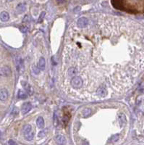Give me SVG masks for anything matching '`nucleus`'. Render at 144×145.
<instances>
[{
    "mask_svg": "<svg viewBox=\"0 0 144 145\" xmlns=\"http://www.w3.org/2000/svg\"><path fill=\"white\" fill-rule=\"evenodd\" d=\"M21 84L23 87L24 88V89L26 90V93H28L29 95H32L33 92H34V90H33V88L31 87V86L28 83H27L26 81H21Z\"/></svg>",
    "mask_w": 144,
    "mask_h": 145,
    "instance_id": "obj_3",
    "label": "nucleus"
},
{
    "mask_svg": "<svg viewBox=\"0 0 144 145\" xmlns=\"http://www.w3.org/2000/svg\"><path fill=\"white\" fill-rule=\"evenodd\" d=\"M56 1H57V2L59 3V4H62V3H64V2H65V0H56Z\"/></svg>",
    "mask_w": 144,
    "mask_h": 145,
    "instance_id": "obj_24",
    "label": "nucleus"
},
{
    "mask_svg": "<svg viewBox=\"0 0 144 145\" xmlns=\"http://www.w3.org/2000/svg\"><path fill=\"white\" fill-rule=\"evenodd\" d=\"M17 97L20 99H26L27 98V93L26 91H24L23 90L20 89L18 91V94H17Z\"/></svg>",
    "mask_w": 144,
    "mask_h": 145,
    "instance_id": "obj_15",
    "label": "nucleus"
},
{
    "mask_svg": "<svg viewBox=\"0 0 144 145\" xmlns=\"http://www.w3.org/2000/svg\"><path fill=\"white\" fill-rule=\"evenodd\" d=\"M36 125L38 127V128L42 129L44 127V120L43 119L42 117H38L36 120Z\"/></svg>",
    "mask_w": 144,
    "mask_h": 145,
    "instance_id": "obj_11",
    "label": "nucleus"
},
{
    "mask_svg": "<svg viewBox=\"0 0 144 145\" xmlns=\"http://www.w3.org/2000/svg\"><path fill=\"white\" fill-rule=\"evenodd\" d=\"M7 2H12V1H13V0H7Z\"/></svg>",
    "mask_w": 144,
    "mask_h": 145,
    "instance_id": "obj_25",
    "label": "nucleus"
},
{
    "mask_svg": "<svg viewBox=\"0 0 144 145\" xmlns=\"http://www.w3.org/2000/svg\"><path fill=\"white\" fill-rule=\"evenodd\" d=\"M31 108H32V105H31L30 103H24L23 105V107H22V113H23V115H26V114H27V113L31 110Z\"/></svg>",
    "mask_w": 144,
    "mask_h": 145,
    "instance_id": "obj_6",
    "label": "nucleus"
},
{
    "mask_svg": "<svg viewBox=\"0 0 144 145\" xmlns=\"http://www.w3.org/2000/svg\"><path fill=\"white\" fill-rule=\"evenodd\" d=\"M8 144L15 145V144H16V142H15V141H14L13 140H9V141H8Z\"/></svg>",
    "mask_w": 144,
    "mask_h": 145,
    "instance_id": "obj_23",
    "label": "nucleus"
},
{
    "mask_svg": "<svg viewBox=\"0 0 144 145\" xmlns=\"http://www.w3.org/2000/svg\"><path fill=\"white\" fill-rule=\"evenodd\" d=\"M71 86L74 89H80L83 86V80L81 77H73L71 80Z\"/></svg>",
    "mask_w": 144,
    "mask_h": 145,
    "instance_id": "obj_1",
    "label": "nucleus"
},
{
    "mask_svg": "<svg viewBox=\"0 0 144 145\" xmlns=\"http://www.w3.org/2000/svg\"><path fill=\"white\" fill-rule=\"evenodd\" d=\"M45 66H46V60L43 57H40L39 61H38V68L41 70H43L45 69Z\"/></svg>",
    "mask_w": 144,
    "mask_h": 145,
    "instance_id": "obj_8",
    "label": "nucleus"
},
{
    "mask_svg": "<svg viewBox=\"0 0 144 145\" xmlns=\"http://www.w3.org/2000/svg\"><path fill=\"white\" fill-rule=\"evenodd\" d=\"M8 98V91L5 89H0V101L1 102H5Z\"/></svg>",
    "mask_w": 144,
    "mask_h": 145,
    "instance_id": "obj_4",
    "label": "nucleus"
},
{
    "mask_svg": "<svg viewBox=\"0 0 144 145\" xmlns=\"http://www.w3.org/2000/svg\"><path fill=\"white\" fill-rule=\"evenodd\" d=\"M91 114V110L90 108H88V107L85 108V109L83 110V112H82V115H83V116L84 118H88Z\"/></svg>",
    "mask_w": 144,
    "mask_h": 145,
    "instance_id": "obj_14",
    "label": "nucleus"
},
{
    "mask_svg": "<svg viewBox=\"0 0 144 145\" xmlns=\"http://www.w3.org/2000/svg\"><path fill=\"white\" fill-rule=\"evenodd\" d=\"M56 141L58 144H63L65 142V139L63 136L62 135H59L56 137Z\"/></svg>",
    "mask_w": 144,
    "mask_h": 145,
    "instance_id": "obj_13",
    "label": "nucleus"
},
{
    "mask_svg": "<svg viewBox=\"0 0 144 145\" xmlns=\"http://www.w3.org/2000/svg\"><path fill=\"white\" fill-rule=\"evenodd\" d=\"M34 133L33 131H30V133H28V134H26L24 136L25 137V139H26L27 141H32L33 140V139H34Z\"/></svg>",
    "mask_w": 144,
    "mask_h": 145,
    "instance_id": "obj_16",
    "label": "nucleus"
},
{
    "mask_svg": "<svg viewBox=\"0 0 144 145\" xmlns=\"http://www.w3.org/2000/svg\"><path fill=\"white\" fill-rule=\"evenodd\" d=\"M9 18V15L7 12H2V13L0 14V19L3 22H7Z\"/></svg>",
    "mask_w": 144,
    "mask_h": 145,
    "instance_id": "obj_12",
    "label": "nucleus"
},
{
    "mask_svg": "<svg viewBox=\"0 0 144 145\" xmlns=\"http://www.w3.org/2000/svg\"><path fill=\"white\" fill-rule=\"evenodd\" d=\"M29 21H30L29 16L26 15H25L24 17H23V23H28Z\"/></svg>",
    "mask_w": 144,
    "mask_h": 145,
    "instance_id": "obj_19",
    "label": "nucleus"
},
{
    "mask_svg": "<svg viewBox=\"0 0 144 145\" xmlns=\"http://www.w3.org/2000/svg\"><path fill=\"white\" fill-rule=\"evenodd\" d=\"M20 30L23 33H26L28 31V28L26 26H22L20 27Z\"/></svg>",
    "mask_w": 144,
    "mask_h": 145,
    "instance_id": "obj_21",
    "label": "nucleus"
},
{
    "mask_svg": "<svg viewBox=\"0 0 144 145\" xmlns=\"http://www.w3.org/2000/svg\"><path fill=\"white\" fill-rule=\"evenodd\" d=\"M44 16H45V13H44V12H43V13L41 14L40 17H39V19H38V22H39V23L42 22L43 20V18H44Z\"/></svg>",
    "mask_w": 144,
    "mask_h": 145,
    "instance_id": "obj_20",
    "label": "nucleus"
},
{
    "mask_svg": "<svg viewBox=\"0 0 144 145\" xmlns=\"http://www.w3.org/2000/svg\"><path fill=\"white\" fill-rule=\"evenodd\" d=\"M77 26L80 28H85V26H87V25L88 24V20L85 17H81L77 22Z\"/></svg>",
    "mask_w": 144,
    "mask_h": 145,
    "instance_id": "obj_5",
    "label": "nucleus"
},
{
    "mask_svg": "<svg viewBox=\"0 0 144 145\" xmlns=\"http://www.w3.org/2000/svg\"><path fill=\"white\" fill-rule=\"evenodd\" d=\"M11 70L8 66H4L0 68V77H7L10 75Z\"/></svg>",
    "mask_w": 144,
    "mask_h": 145,
    "instance_id": "obj_2",
    "label": "nucleus"
},
{
    "mask_svg": "<svg viewBox=\"0 0 144 145\" xmlns=\"http://www.w3.org/2000/svg\"><path fill=\"white\" fill-rule=\"evenodd\" d=\"M119 134H115L114 136H112L111 138V141L112 142H116L119 140Z\"/></svg>",
    "mask_w": 144,
    "mask_h": 145,
    "instance_id": "obj_18",
    "label": "nucleus"
},
{
    "mask_svg": "<svg viewBox=\"0 0 144 145\" xmlns=\"http://www.w3.org/2000/svg\"><path fill=\"white\" fill-rule=\"evenodd\" d=\"M30 131H32V127H31V126L29 125V124H26V125H25V126H23V130H22V132H23V136L28 134V133L30 132Z\"/></svg>",
    "mask_w": 144,
    "mask_h": 145,
    "instance_id": "obj_9",
    "label": "nucleus"
},
{
    "mask_svg": "<svg viewBox=\"0 0 144 145\" xmlns=\"http://www.w3.org/2000/svg\"><path fill=\"white\" fill-rule=\"evenodd\" d=\"M77 70L75 68H69V70H68V75H69L70 76H75Z\"/></svg>",
    "mask_w": 144,
    "mask_h": 145,
    "instance_id": "obj_17",
    "label": "nucleus"
},
{
    "mask_svg": "<svg viewBox=\"0 0 144 145\" xmlns=\"http://www.w3.org/2000/svg\"><path fill=\"white\" fill-rule=\"evenodd\" d=\"M38 137H39V138H42L43 137H44V132H43V131H41V132H39Z\"/></svg>",
    "mask_w": 144,
    "mask_h": 145,
    "instance_id": "obj_22",
    "label": "nucleus"
},
{
    "mask_svg": "<svg viewBox=\"0 0 144 145\" xmlns=\"http://www.w3.org/2000/svg\"><path fill=\"white\" fill-rule=\"evenodd\" d=\"M17 11L19 13H22L23 12H25L26 9V5L24 3H20L19 4H17V7H16Z\"/></svg>",
    "mask_w": 144,
    "mask_h": 145,
    "instance_id": "obj_10",
    "label": "nucleus"
},
{
    "mask_svg": "<svg viewBox=\"0 0 144 145\" xmlns=\"http://www.w3.org/2000/svg\"><path fill=\"white\" fill-rule=\"evenodd\" d=\"M96 92H97L98 95L99 97H104L108 94L106 89L105 88H104V87H99L97 89V91H96Z\"/></svg>",
    "mask_w": 144,
    "mask_h": 145,
    "instance_id": "obj_7",
    "label": "nucleus"
}]
</instances>
